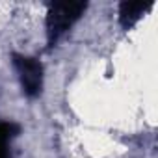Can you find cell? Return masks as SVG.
<instances>
[{
  "label": "cell",
  "instance_id": "2",
  "mask_svg": "<svg viewBox=\"0 0 158 158\" xmlns=\"http://www.w3.org/2000/svg\"><path fill=\"white\" fill-rule=\"evenodd\" d=\"M13 67L19 74V82L23 86V91L28 97H35L41 93L43 88V67L37 60L28 56H13Z\"/></svg>",
  "mask_w": 158,
  "mask_h": 158
},
{
  "label": "cell",
  "instance_id": "4",
  "mask_svg": "<svg viewBox=\"0 0 158 158\" xmlns=\"http://www.w3.org/2000/svg\"><path fill=\"white\" fill-rule=\"evenodd\" d=\"M15 132L17 127L13 123H0V158H10V141Z\"/></svg>",
  "mask_w": 158,
  "mask_h": 158
},
{
  "label": "cell",
  "instance_id": "1",
  "mask_svg": "<svg viewBox=\"0 0 158 158\" xmlns=\"http://www.w3.org/2000/svg\"><path fill=\"white\" fill-rule=\"evenodd\" d=\"M84 2H56L50 4L47 13V35L50 43H56L84 13Z\"/></svg>",
  "mask_w": 158,
  "mask_h": 158
},
{
  "label": "cell",
  "instance_id": "3",
  "mask_svg": "<svg viewBox=\"0 0 158 158\" xmlns=\"http://www.w3.org/2000/svg\"><path fill=\"white\" fill-rule=\"evenodd\" d=\"M151 6H152V0H149V2H143V0H130V2H123L119 6V21H121V24L125 28L134 26Z\"/></svg>",
  "mask_w": 158,
  "mask_h": 158
}]
</instances>
